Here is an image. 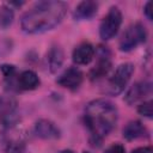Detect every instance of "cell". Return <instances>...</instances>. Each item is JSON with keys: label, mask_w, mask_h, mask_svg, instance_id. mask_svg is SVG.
<instances>
[{"label": "cell", "mask_w": 153, "mask_h": 153, "mask_svg": "<svg viewBox=\"0 0 153 153\" xmlns=\"http://www.w3.org/2000/svg\"><path fill=\"white\" fill-rule=\"evenodd\" d=\"M67 12L62 1H38L20 19V27L27 35L42 33L59 25Z\"/></svg>", "instance_id": "obj_1"}, {"label": "cell", "mask_w": 153, "mask_h": 153, "mask_svg": "<svg viewBox=\"0 0 153 153\" xmlns=\"http://www.w3.org/2000/svg\"><path fill=\"white\" fill-rule=\"evenodd\" d=\"M117 118V108L108 99H94L86 105L84 121L90 130L92 146H100L103 139L116 127Z\"/></svg>", "instance_id": "obj_2"}, {"label": "cell", "mask_w": 153, "mask_h": 153, "mask_svg": "<svg viewBox=\"0 0 153 153\" xmlns=\"http://www.w3.org/2000/svg\"><path fill=\"white\" fill-rule=\"evenodd\" d=\"M133 73H134L133 63L126 62V63L120 65L116 68V71L114 72V74L110 76L105 92L111 94V96L120 94L124 90V87L127 86V84L130 80Z\"/></svg>", "instance_id": "obj_3"}, {"label": "cell", "mask_w": 153, "mask_h": 153, "mask_svg": "<svg viewBox=\"0 0 153 153\" xmlns=\"http://www.w3.org/2000/svg\"><path fill=\"white\" fill-rule=\"evenodd\" d=\"M147 31L143 24L135 23L131 24L122 35L120 39V49L122 51H130L139 44L146 42Z\"/></svg>", "instance_id": "obj_4"}, {"label": "cell", "mask_w": 153, "mask_h": 153, "mask_svg": "<svg viewBox=\"0 0 153 153\" xmlns=\"http://www.w3.org/2000/svg\"><path fill=\"white\" fill-rule=\"evenodd\" d=\"M122 24V13L118 7L112 6L110 7L106 16L103 18L99 25V36L104 41H109L116 36Z\"/></svg>", "instance_id": "obj_5"}, {"label": "cell", "mask_w": 153, "mask_h": 153, "mask_svg": "<svg viewBox=\"0 0 153 153\" xmlns=\"http://www.w3.org/2000/svg\"><path fill=\"white\" fill-rule=\"evenodd\" d=\"M96 55H97V63L90 72L91 80H96L104 76L111 68V53L108 47L99 45Z\"/></svg>", "instance_id": "obj_6"}, {"label": "cell", "mask_w": 153, "mask_h": 153, "mask_svg": "<svg viewBox=\"0 0 153 153\" xmlns=\"http://www.w3.org/2000/svg\"><path fill=\"white\" fill-rule=\"evenodd\" d=\"M17 100L10 96L0 97V120L7 127H13L17 122L16 117Z\"/></svg>", "instance_id": "obj_7"}, {"label": "cell", "mask_w": 153, "mask_h": 153, "mask_svg": "<svg viewBox=\"0 0 153 153\" xmlns=\"http://www.w3.org/2000/svg\"><path fill=\"white\" fill-rule=\"evenodd\" d=\"M82 79H84V75L80 69H78L76 67H69L57 78L56 82L65 88L76 90L81 85Z\"/></svg>", "instance_id": "obj_8"}, {"label": "cell", "mask_w": 153, "mask_h": 153, "mask_svg": "<svg viewBox=\"0 0 153 153\" xmlns=\"http://www.w3.org/2000/svg\"><path fill=\"white\" fill-rule=\"evenodd\" d=\"M33 131L38 137L44 139V140H51V139L60 137V129L51 121L45 120V118L38 120L35 123Z\"/></svg>", "instance_id": "obj_9"}, {"label": "cell", "mask_w": 153, "mask_h": 153, "mask_svg": "<svg viewBox=\"0 0 153 153\" xmlns=\"http://www.w3.org/2000/svg\"><path fill=\"white\" fill-rule=\"evenodd\" d=\"M94 47L88 42H82L73 50L72 59L76 65H88L94 57Z\"/></svg>", "instance_id": "obj_10"}, {"label": "cell", "mask_w": 153, "mask_h": 153, "mask_svg": "<svg viewBox=\"0 0 153 153\" xmlns=\"http://www.w3.org/2000/svg\"><path fill=\"white\" fill-rule=\"evenodd\" d=\"M151 82L149 81H139L135 82L126 93L124 96V100L127 104L131 105L134 103H136L137 100L145 98L146 96H148L151 93Z\"/></svg>", "instance_id": "obj_11"}, {"label": "cell", "mask_w": 153, "mask_h": 153, "mask_svg": "<svg viewBox=\"0 0 153 153\" xmlns=\"http://www.w3.org/2000/svg\"><path fill=\"white\" fill-rule=\"evenodd\" d=\"M122 134H123V137L126 140L133 141V140H136L140 137L148 136V130L140 121H130L123 128Z\"/></svg>", "instance_id": "obj_12"}, {"label": "cell", "mask_w": 153, "mask_h": 153, "mask_svg": "<svg viewBox=\"0 0 153 153\" xmlns=\"http://www.w3.org/2000/svg\"><path fill=\"white\" fill-rule=\"evenodd\" d=\"M63 60H65V54L62 48L60 45H53L47 53V66L49 72L50 73L57 72V69H60V67L62 66Z\"/></svg>", "instance_id": "obj_13"}, {"label": "cell", "mask_w": 153, "mask_h": 153, "mask_svg": "<svg viewBox=\"0 0 153 153\" xmlns=\"http://www.w3.org/2000/svg\"><path fill=\"white\" fill-rule=\"evenodd\" d=\"M98 11V4L96 1L85 0L76 5L74 11V18L82 20V19H91L93 16H96Z\"/></svg>", "instance_id": "obj_14"}, {"label": "cell", "mask_w": 153, "mask_h": 153, "mask_svg": "<svg viewBox=\"0 0 153 153\" xmlns=\"http://www.w3.org/2000/svg\"><path fill=\"white\" fill-rule=\"evenodd\" d=\"M14 134V133H13ZM5 135L4 137V149L6 153H24L25 141L22 135L16 133V135Z\"/></svg>", "instance_id": "obj_15"}, {"label": "cell", "mask_w": 153, "mask_h": 153, "mask_svg": "<svg viewBox=\"0 0 153 153\" xmlns=\"http://www.w3.org/2000/svg\"><path fill=\"white\" fill-rule=\"evenodd\" d=\"M39 78L38 75L33 72V71H24L19 74L18 76V86L19 88L22 90H25V91H31V90H35L39 86Z\"/></svg>", "instance_id": "obj_16"}, {"label": "cell", "mask_w": 153, "mask_h": 153, "mask_svg": "<svg viewBox=\"0 0 153 153\" xmlns=\"http://www.w3.org/2000/svg\"><path fill=\"white\" fill-rule=\"evenodd\" d=\"M13 18H14L13 10L7 5L1 6V8H0V27L7 29L12 24Z\"/></svg>", "instance_id": "obj_17"}, {"label": "cell", "mask_w": 153, "mask_h": 153, "mask_svg": "<svg viewBox=\"0 0 153 153\" xmlns=\"http://www.w3.org/2000/svg\"><path fill=\"white\" fill-rule=\"evenodd\" d=\"M137 112L145 117H148L151 118L152 115H153V108H152V102L148 100V102H143L139 105L137 108Z\"/></svg>", "instance_id": "obj_18"}, {"label": "cell", "mask_w": 153, "mask_h": 153, "mask_svg": "<svg viewBox=\"0 0 153 153\" xmlns=\"http://www.w3.org/2000/svg\"><path fill=\"white\" fill-rule=\"evenodd\" d=\"M0 71L2 73V75L5 76L6 80H11L14 75H16V67L13 65H1L0 66Z\"/></svg>", "instance_id": "obj_19"}, {"label": "cell", "mask_w": 153, "mask_h": 153, "mask_svg": "<svg viewBox=\"0 0 153 153\" xmlns=\"http://www.w3.org/2000/svg\"><path fill=\"white\" fill-rule=\"evenodd\" d=\"M104 153H126V148L121 143H112L111 146H109Z\"/></svg>", "instance_id": "obj_20"}, {"label": "cell", "mask_w": 153, "mask_h": 153, "mask_svg": "<svg viewBox=\"0 0 153 153\" xmlns=\"http://www.w3.org/2000/svg\"><path fill=\"white\" fill-rule=\"evenodd\" d=\"M131 153H153V149H152V147H149V146H146V147H137V148L133 149Z\"/></svg>", "instance_id": "obj_21"}, {"label": "cell", "mask_w": 153, "mask_h": 153, "mask_svg": "<svg viewBox=\"0 0 153 153\" xmlns=\"http://www.w3.org/2000/svg\"><path fill=\"white\" fill-rule=\"evenodd\" d=\"M143 12H145V16L147 17L148 20H152V13H151V2H146L145 7H143Z\"/></svg>", "instance_id": "obj_22"}, {"label": "cell", "mask_w": 153, "mask_h": 153, "mask_svg": "<svg viewBox=\"0 0 153 153\" xmlns=\"http://www.w3.org/2000/svg\"><path fill=\"white\" fill-rule=\"evenodd\" d=\"M60 153H74V152H72L71 149H65V151H61Z\"/></svg>", "instance_id": "obj_23"}, {"label": "cell", "mask_w": 153, "mask_h": 153, "mask_svg": "<svg viewBox=\"0 0 153 153\" xmlns=\"http://www.w3.org/2000/svg\"><path fill=\"white\" fill-rule=\"evenodd\" d=\"M84 153H88V152H84Z\"/></svg>", "instance_id": "obj_24"}]
</instances>
